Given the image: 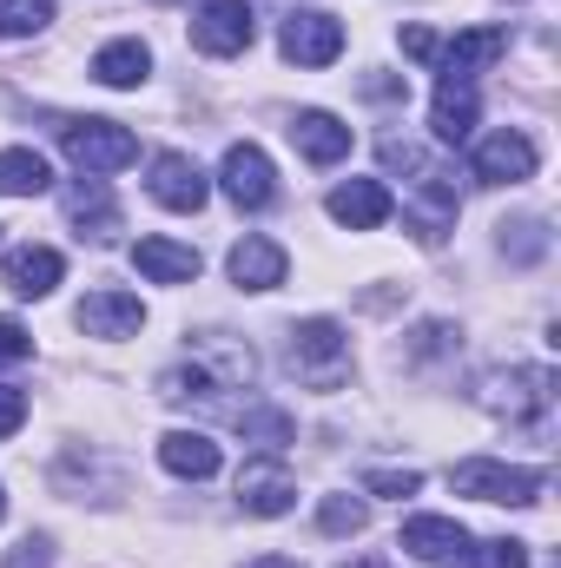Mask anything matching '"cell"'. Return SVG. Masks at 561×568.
<instances>
[{
    "instance_id": "obj_20",
    "label": "cell",
    "mask_w": 561,
    "mask_h": 568,
    "mask_svg": "<svg viewBox=\"0 0 561 568\" xmlns=\"http://www.w3.org/2000/svg\"><path fill=\"white\" fill-rule=\"evenodd\" d=\"M93 80L100 87H113V93H133L152 80V47H145L140 33H120V40H106L100 53H93Z\"/></svg>"
},
{
    "instance_id": "obj_9",
    "label": "cell",
    "mask_w": 561,
    "mask_h": 568,
    "mask_svg": "<svg viewBox=\"0 0 561 568\" xmlns=\"http://www.w3.org/2000/svg\"><path fill=\"white\" fill-rule=\"evenodd\" d=\"M145 192H152V205H165V212H198V205L212 199V179L198 172L192 152H152Z\"/></svg>"
},
{
    "instance_id": "obj_7",
    "label": "cell",
    "mask_w": 561,
    "mask_h": 568,
    "mask_svg": "<svg viewBox=\"0 0 561 568\" xmlns=\"http://www.w3.org/2000/svg\"><path fill=\"white\" fill-rule=\"evenodd\" d=\"M536 165H542V152L516 126H496L489 140H476V152H469V172L482 185H522V179H536Z\"/></svg>"
},
{
    "instance_id": "obj_26",
    "label": "cell",
    "mask_w": 561,
    "mask_h": 568,
    "mask_svg": "<svg viewBox=\"0 0 561 568\" xmlns=\"http://www.w3.org/2000/svg\"><path fill=\"white\" fill-rule=\"evenodd\" d=\"M53 27V0H0V40H33Z\"/></svg>"
},
{
    "instance_id": "obj_11",
    "label": "cell",
    "mask_w": 561,
    "mask_h": 568,
    "mask_svg": "<svg viewBox=\"0 0 561 568\" xmlns=\"http://www.w3.org/2000/svg\"><path fill=\"white\" fill-rule=\"evenodd\" d=\"M73 324L86 331V337H140V324H145V304H140V291H120V284H100V291H86L80 297V311H73Z\"/></svg>"
},
{
    "instance_id": "obj_12",
    "label": "cell",
    "mask_w": 561,
    "mask_h": 568,
    "mask_svg": "<svg viewBox=\"0 0 561 568\" xmlns=\"http://www.w3.org/2000/svg\"><path fill=\"white\" fill-rule=\"evenodd\" d=\"M278 47H284V60H297V67H330L344 53V20L304 7V13H290L278 27Z\"/></svg>"
},
{
    "instance_id": "obj_10",
    "label": "cell",
    "mask_w": 561,
    "mask_h": 568,
    "mask_svg": "<svg viewBox=\"0 0 561 568\" xmlns=\"http://www.w3.org/2000/svg\"><path fill=\"white\" fill-rule=\"evenodd\" d=\"M252 33H258L252 0H205V7H198V20H192V47H198V53H212V60L245 53V47H252Z\"/></svg>"
},
{
    "instance_id": "obj_34",
    "label": "cell",
    "mask_w": 561,
    "mask_h": 568,
    "mask_svg": "<svg viewBox=\"0 0 561 568\" xmlns=\"http://www.w3.org/2000/svg\"><path fill=\"white\" fill-rule=\"evenodd\" d=\"M384 172H417V179H422V172H429V159H422L410 140H384Z\"/></svg>"
},
{
    "instance_id": "obj_27",
    "label": "cell",
    "mask_w": 561,
    "mask_h": 568,
    "mask_svg": "<svg viewBox=\"0 0 561 568\" xmlns=\"http://www.w3.org/2000/svg\"><path fill=\"white\" fill-rule=\"evenodd\" d=\"M364 523H370V503L364 496H324L317 503V529L324 536H364Z\"/></svg>"
},
{
    "instance_id": "obj_3",
    "label": "cell",
    "mask_w": 561,
    "mask_h": 568,
    "mask_svg": "<svg viewBox=\"0 0 561 568\" xmlns=\"http://www.w3.org/2000/svg\"><path fill=\"white\" fill-rule=\"evenodd\" d=\"M476 404H482L489 417L536 424V417H549V404H555V371H549V364H509V371H482V377H476Z\"/></svg>"
},
{
    "instance_id": "obj_30",
    "label": "cell",
    "mask_w": 561,
    "mask_h": 568,
    "mask_svg": "<svg viewBox=\"0 0 561 568\" xmlns=\"http://www.w3.org/2000/svg\"><path fill=\"white\" fill-rule=\"evenodd\" d=\"M238 424L252 429V436H265V449H284V443H290V424H284V410H238Z\"/></svg>"
},
{
    "instance_id": "obj_39",
    "label": "cell",
    "mask_w": 561,
    "mask_h": 568,
    "mask_svg": "<svg viewBox=\"0 0 561 568\" xmlns=\"http://www.w3.org/2000/svg\"><path fill=\"white\" fill-rule=\"evenodd\" d=\"M0 516H7V489H0Z\"/></svg>"
},
{
    "instance_id": "obj_23",
    "label": "cell",
    "mask_w": 561,
    "mask_h": 568,
    "mask_svg": "<svg viewBox=\"0 0 561 568\" xmlns=\"http://www.w3.org/2000/svg\"><path fill=\"white\" fill-rule=\"evenodd\" d=\"M476 113H482V106H476V87H469V80H442L436 100H429V133L442 145H462L476 133Z\"/></svg>"
},
{
    "instance_id": "obj_31",
    "label": "cell",
    "mask_w": 561,
    "mask_h": 568,
    "mask_svg": "<svg viewBox=\"0 0 561 568\" xmlns=\"http://www.w3.org/2000/svg\"><path fill=\"white\" fill-rule=\"evenodd\" d=\"M502 252H516V258H542V252H549V232H542V219H522V225H516V239L502 232Z\"/></svg>"
},
{
    "instance_id": "obj_29",
    "label": "cell",
    "mask_w": 561,
    "mask_h": 568,
    "mask_svg": "<svg viewBox=\"0 0 561 568\" xmlns=\"http://www.w3.org/2000/svg\"><path fill=\"white\" fill-rule=\"evenodd\" d=\"M417 489H422L417 469H370L364 476V496H417Z\"/></svg>"
},
{
    "instance_id": "obj_22",
    "label": "cell",
    "mask_w": 561,
    "mask_h": 568,
    "mask_svg": "<svg viewBox=\"0 0 561 568\" xmlns=\"http://www.w3.org/2000/svg\"><path fill=\"white\" fill-rule=\"evenodd\" d=\"M159 463H165L172 476H185V483H205V476H218L225 449H218L205 429H165V436H159Z\"/></svg>"
},
{
    "instance_id": "obj_32",
    "label": "cell",
    "mask_w": 561,
    "mask_h": 568,
    "mask_svg": "<svg viewBox=\"0 0 561 568\" xmlns=\"http://www.w3.org/2000/svg\"><path fill=\"white\" fill-rule=\"evenodd\" d=\"M20 357H33V331L20 317H0V364H20Z\"/></svg>"
},
{
    "instance_id": "obj_1",
    "label": "cell",
    "mask_w": 561,
    "mask_h": 568,
    "mask_svg": "<svg viewBox=\"0 0 561 568\" xmlns=\"http://www.w3.org/2000/svg\"><path fill=\"white\" fill-rule=\"evenodd\" d=\"M252 377H258V351H252L245 337H232V331H198V337L185 344V357L159 371V397H165V404H185V397L212 404V397H225V390H252Z\"/></svg>"
},
{
    "instance_id": "obj_36",
    "label": "cell",
    "mask_w": 561,
    "mask_h": 568,
    "mask_svg": "<svg viewBox=\"0 0 561 568\" xmlns=\"http://www.w3.org/2000/svg\"><path fill=\"white\" fill-rule=\"evenodd\" d=\"M404 53L422 60V67H436V53H442V40L429 33V27H404Z\"/></svg>"
},
{
    "instance_id": "obj_6",
    "label": "cell",
    "mask_w": 561,
    "mask_h": 568,
    "mask_svg": "<svg viewBox=\"0 0 561 568\" xmlns=\"http://www.w3.org/2000/svg\"><path fill=\"white\" fill-rule=\"evenodd\" d=\"M218 185H225V199L238 212H265L278 199V165H272L265 145L238 140V145H225V159H218Z\"/></svg>"
},
{
    "instance_id": "obj_13",
    "label": "cell",
    "mask_w": 561,
    "mask_h": 568,
    "mask_svg": "<svg viewBox=\"0 0 561 568\" xmlns=\"http://www.w3.org/2000/svg\"><path fill=\"white\" fill-rule=\"evenodd\" d=\"M397 549H404L410 562L442 568V562H462V556H469V529H462L456 516H410L404 536H397Z\"/></svg>"
},
{
    "instance_id": "obj_17",
    "label": "cell",
    "mask_w": 561,
    "mask_h": 568,
    "mask_svg": "<svg viewBox=\"0 0 561 568\" xmlns=\"http://www.w3.org/2000/svg\"><path fill=\"white\" fill-rule=\"evenodd\" d=\"M225 272H232L238 291H278L284 272H290V258H284L278 239H258V232H252V239H238V245H232Z\"/></svg>"
},
{
    "instance_id": "obj_35",
    "label": "cell",
    "mask_w": 561,
    "mask_h": 568,
    "mask_svg": "<svg viewBox=\"0 0 561 568\" xmlns=\"http://www.w3.org/2000/svg\"><path fill=\"white\" fill-rule=\"evenodd\" d=\"M20 424H27V390H13V384H0V436H13Z\"/></svg>"
},
{
    "instance_id": "obj_18",
    "label": "cell",
    "mask_w": 561,
    "mask_h": 568,
    "mask_svg": "<svg viewBox=\"0 0 561 568\" xmlns=\"http://www.w3.org/2000/svg\"><path fill=\"white\" fill-rule=\"evenodd\" d=\"M0 278L13 297H47L53 284L67 278V258L53 252V245H13L7 258H0Z\"/></svg>"
},
{
    "instance_id": "obj_25",
    "label": "cell",
    "mask_w": 561,
    "mask_h": 568,
    "mask_svg": "<svg viewBox=\"0 0 561 568\" xmlns=\"http://www.w3.org/2000/svg\"><path fill=\"white\" fill-rule=\"evenodd\" d=\"M67 219H73L80 232H93V239L120 232V205H113V192H106L100 179H80V185L67 192Z\"/></svg>"
},
{
    "instance_id": "obj_2",
    "label": "cell",
    "mask_w": 561,
    "mask_h": 568,
    "mask_svg": "<svg viewBox=\"0 0 561 568\" xmlns=\"http://www.w3.org/2000/svg\"><path fill=\"white\" fill-rule=\"evenodd\" d=\"M284 357H290L297 384L337 390V384L350 377V331H344L337 317H304V324L284 331Z\"/></svg>"
},
{
    "instance_id": "obj_21",
    "label": "cell",
    "mask_w": 561,
    "mask_h": 568,
    "mask_svg": "<svg viewBox=\"0 0 561 568\" xmlns=\"http://www.w3.org/2000/svg\"><path fill=\"white\" fill-rule=\"evenodd\" d=\"M290 145H297L310 165H337V159H350V126H344L337 113H324V106H304V113L290 120Z\"/></svg>"
},
{
    "instance_id": "obj_38",
    "label": "cell",
    "mask_w": 561,
    "mask_h": 568,
    "mask_svg": "<svg viewBox=\"0 0 561 568\" xmlns=\"http://www.w3.org/2000/svg\"><path fill=\"white\" fill-rule=\"evenodd\" d=\"M350 568H384V562H350Z\"/></svg>"
},
{
    "instance_id": "obj_19",
    "label": "cell",
    "mask_w": 561,
    "mask_h": 568,
    "mask_svg": "<svg viewBox=\"0 0 561 568\" xmlns=\"http://www.w3.org/2000/svg\"><path fill=\"white\" fill-rule=\"evenodd\" d=\"M133 265H140V278H152V284H192L205 258H198V245L152 232V239H140V245H133Z\"/></svg>"
},
{
    "instance_id": "obj_4",
    "label": "cell",
    "mask_w": 561,
    "mask_h": 568,
    "mask_svg": "<svg viewBox=\"0 0 561 568\" xmlns=\"http://www.w3.org/2000/svg\"><path fill=\"white\" fill-rule=\"evenodd\" d=\"M449 489H456V496H476V503H509V509H522V503L542 496V469H529V463H496V456H469V463L449 469Z\"/></svg>"
},
{
    "instance_id": "obj_14",
    "label": "cell",
    "mask_w": 561,
    "mask_h": 568,
    "mask_svg": "<svg viewBox=\"0 0 561 568\" xmlns=\"http://www.w3.org/2000/svg\"><path fill=\"white\" fill-rule=\"evenodd\" d=\"M324 212H330L337 225H350V232H377V225H390L397 199H390L384 179H344V185L324 199Z\"/></svg>"
},
{
    "instance_id": "obj_28",
    "label": "cell",
    "mask_w": 561,
    "mask_h": 568,
    "mask_svg": "<svg viewBox=\"0 0 561 568\" xmlns=\"http://www.w3.org/2000/svg\"><path fill=\"white\" fill-rule=\"evenodd\" d=\"M476 568H529V542H516V536H496V542H482V549H469Z\"/></svg>"
},
{
    "instance_id": "obj_24",
    "label": "cell",
    "mask_w": 561,
    "mask_h": 568,
    "mask_svg": "<svg viewBox=\"0 0 561 568\" xmlns=\"http://www.w3.org/2000/svg\"><path fill=\"white\" fill-rule=\"evenodd\" d=\"M53 185V165L33 145H7L0 152V199H40Z\"/></svg>"
},
{
    "instance_id": "obj_15",
    "label": "cell",
    "mask_w": 561,
    "mask_h": 568,
    "mask_svg": "<svg viewBox=\"0 0 561 568\" xmlns=\"http://www.w3.org/2000/svg\"><path fill=\"white\" fill-rule=\"evenodd\" d=\"M502 53H509V33H502V27H469V33L442 40L436 73H442V80H476V73H489Z\"/></svg>"
},
{
    "instance_id": "obj_37",
    "label": "cell",
    "mask_w": 561,
    "mask_h": 568,
    "mask_svg": "<svg viewBox=\"0 0 561 568\" xmlns=\"http://www.w3.org/2000/svg\"><path fill=\"white\" fill-rule=\"evenodd\" d=\"M245 568H304L297 556H258V562H245Z\"/></svg>"
},
{
    "instance_id": "obj_33",
    "label": "cell",
    "mask_w": 561,
    "mask_h": 568,
    "mask_svg": "<svg viewBox=\"0 0 561 568\" xmlns=\"http://www.w3.org/2000/svg\"><path fill=\"white\" fill-rule=\"evenodd\" d=\"M0 568H53V542H47V536H27V542L7 549V562Z\"/></svg>"
},
{
    "instance_id": "obj_8",
    "label": "cell",
    "mask_w": 561,
    "mask_h": 568,
    "mask_svg": "<svg viewBox=\"0 0 561 568\" xmlns=\"http://www.w3.org/2000/svg\"><path fill=\"white\" fill-rule=\"evenodd\" d=\"M456 212H462V205H456V185L429 165L417 185H410V199H404V232H410L417 245H442V239L456 232Z\"/></svg>"
},
{
    "instance_id": "obj_16",
    "label": "cell",
    "mask_w": 561,
    "mask_h": 568,
    "mask_svg": "<svg viewBox=\"0 0 561 568\" xmlns=\"http://www.w3.org/2000/svg\"><path fill=\"white\" fill-rule=\"evenodd\" d=\"M290 503H297V483H290V469L278 456H258V463L238 469V509L245 516H284Z\"/></svg>"
},
{
    "instance_id": "obj_5",
    "label": "cell",
    "mask_w": 561,
    "mask_h": 568,
    "mask_svg": "<svg viewBox=\"0 0 561 568\" xmlns=\"http://www.w3.org/2000/svg\"><path fill=\"white\" fill-rule=\"evenodd\" d=\"M60 145H67V159H73L86 179L126 172V165L140 159V140H133L120 120H73V126H60Z\"/></svg>"
}]
</instances>
